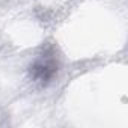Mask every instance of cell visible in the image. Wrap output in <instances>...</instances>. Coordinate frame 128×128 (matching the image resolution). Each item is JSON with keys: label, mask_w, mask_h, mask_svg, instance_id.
<instances>
[{"label": "cell", "mask_w": 128, "mask_h": 128, "mask_svg": "<svg viewBox=\"0 0 128 128\" xmlns=\"http://www.w3.org/2000/svg\"><path fill=\"white\" fill-rule=\"evenodd\" d=\"M56 71V66H54V63L50 62V60H38L35 65L32 66V76L36 82H48L53 74Z\"/></svg>", "instance_id": "6da1fadb"}]
</instances>
